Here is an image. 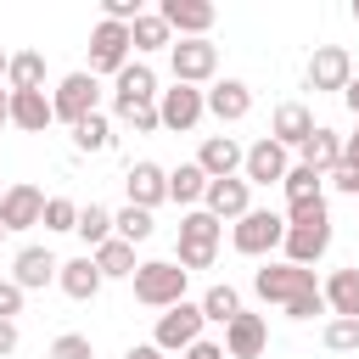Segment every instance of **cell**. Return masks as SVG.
Segmentation results:
<instances>
[{"label":"cell","mask_w":359,"mask_h":359,"mask_svg":"<svg viewBox=\"0 0 359 359\" xmlns=\"http://www.w3.org/2000/svg\"><path fill=\"white\" fill-rule=\"evenodd\" d=\"M45 230H73L79 224V208L67 202V196H45V219H39Z\"/></svg>","instance_id":"cell-38"},{"label":"cell","mask_w":359,"mask_h":359,"mask_svg":"<svg viewBox=\"0 0 359 359\" xmlns=\"http://www.w3.org/2000/svg\"><path fill=\"white\" fill-rule=\"evenodd\" d=\"M180 359H224V348H219V342H208V337H202V342H191V348H185V353H180Z\"/></svg>","instance_id":"cell-44"},{"label":"cell","mask_w":359,"mask_h":359,"mask_svg":"<svg viewBox=\"0 0 359 359\" xmlns=\"http://www.w3.org/2000/svg\"><path fill=\"white\" fill-rule=\"evenodd\" d=\"M101 17H107V22H123V28H129V22L140 17V0H101Z\"/></svg>","instance_id":"cell-41"},{"label":"cell","mask_w":359,"mask_h":359,"mask_svg":"<svg viewBox=\"0 0 359 359\" xmlns=\"http://www.w3.org/2000/svg\"><path fill=\"white\" fill-rule=\"evenodd\" d=\"M95 101H101V84H95L90 67H79V73H67V79L50 90V118H62V123L73 129V123H84V118L95 112Z\"/></svg>","instance_id":"cell-5"},{"label":"cell","mask_w":359,"mask_h":359,"mask_svg":"<svg viewBox=\"0 0 359 359\" xmlns=\"http://www.w3.org/2000/svg\"><path fill=\"white\" fill-rule=\"evenodd\" d=\"M264 348H269V325H264V314H247V309H241V314L224 325V353H230V359H258Z\"/></svg>","instance_id":"cell-18"},{"label":"cell","mask_w":359,"mask_h":359,"mask_svg":"<svg viewBox=\"0 0 359 359\" xmlns=\"http://www.w3.org/2000/svg\"><path fill=\"white\" fill-rule=\"evenodd\" d=\"M123 67H129V28L101 17V22L90 28V73H112V79H118Z\"/></svg>","instance_id":"cell-8"},{"label":"cell","mask_w":359,"mask_h":359,"mask_svg":"<svg viewBox=\"0 0 359 359\" xmlns=\"http://www.w3.org/2000/svg\"><path fill=\"white\" fill-rule=\"evenodd\" d=\"M286 168H292V157H286V146H275L269 135H264L258 146H247V157H241V180H247V185H280Z\"/></svg>","instance_id":"cell-13"},{"label":"cell","mask_w":359,"mask_h":359,"mask_svg":"<svg viewBox=\"0 0 359 359\" xmlns=\"http://www.w3.org/2000/svg\"><path fill=\"white\" fill-rule=\"evenodd\" d=\"M196 309H202V320H213V325H230V320L241 314V292L219 280V286H208V292H202V303H196Z\"/></svg>","instance_id":"cell-30"},{"label":"cell","mask_w":359,"mask_h":359,"mask_svg":"<svg viewBox=\"0 0 359 359\" xmlns=\"http://www.w3.org/2000/svg\"><path fill=\"white\" fill-rule=\"evenodd\" d=\"M118 123H129L135 135H151V129H163V118H157V101H151V107H118Z\"/></svg>","instance_id":"cell-39"},{"label":"cell","mask_w":359,"mask_h":359,"mask_svg":"<svg viewBox=\"0 0 359 359\" xmlns=\"http://www.w3.org/2000/svg\"><path fill=\"white\" fill-rule=\"evenodd\" d=\"M252 292L264 297V303H280V309H292V303H303V297H320V280H314V269H297V264H264V269H252Z\"/></svg>","instance_id":"cell-1"},{"label":"cell","mask_w":359,"mask_h":359,"mask_svg":"<svg viewBox=\"0 0 359 359\" xmlns=\"http://www.w3.org/2000/svg\"><path fill=\"white\" fill-rule=\"evenodd\" d=\"M353 22H359V0H353Z\"/></svg>","instance_id":"cell-51"},{"label":"cell","mask_w":359,"mask_h":359,"mask_svg":"<svg viewBox=\"0 0 359 359\" xmlns=\"http://www.w3.org/2000/svg\"><path fill=\"white\" fill-rule=\"evenodd\" d=\"M56 286H62L73 303H90V297L101 292V269L90 264V252H84V258H67V264L56 269Z\"/></svg>","instance_id":"cell-26"},{"label":"cell","mask_w":359,"mask_h":359,"mask_svg":"<svg viewBox=\"0 0 359 359\" xmlns=\"http://www.w3.org/2000/svg\"><path fill=\"white\" fill-rule=\"evenodd\" d=\"M241 157H247V151H241L230 135H208V140H202V151H196V168H202L208 180H236Z\"/></svg>","instance_id":"cell-23"},{"label":"cell","mask_w":359,"mask_h":359,"mask_svg":"<svg viewBox=\"0 0 359 359\" xmlns=\"http://www.w3.org/2000/svg\"><path fill=\"white\" fill-rule=\"evenodd\" d=\"M219 219L213 213H202V208H191L185 219H180V269L191 275V269H213V258H219Z\"/></svg>","instance_id":"cell-3"},{"label":"cell","mask_w":359,"mask_h":359,"mask_svg":"<svg viewBox=\"0 0 359 359\" xmlns=\"http://www.w3.org/2000/svg\"><path fill=\"white\" fill-rule=\"evenodd\" d=\"M6 90L17 95V90H45V56L39 50H17L11 62H6Z\"/></svg>","instance_id":"cell-27"},{"label":"cell","mask_w":359,"mask_h":359,"mask_svg":"<svg viewBox=\"0 0 359 359\" xmlns=\"http://www.w3.org/2000/svg\"><path fill=\"white\" fill-rule=\"evenodd\" d=\"M11 314H22V286L0 280V320H11Z\"/></svg>","instance_id":"cell-42"},{"label":"cell","mask_w":359,"mask_h":359,"mask_svg":"<svg viewBox=\"0 0 359 359\" xmlns=\"http://www.w3.org/2000/svg\"><path fill=\"white\" fill-rule=\"evenodd\" d=\"M247 208H252V185H247V180H208L202 213H213V219L224 224V219H241Z\"/></svg>","instance_id":"cell-17"},{"label":"cell","mask_w":359,"mask_h":359,"mask_svg":"<svg viewBox=\"0 0 359 359\" xmlns=\"http://www.w3.org/2000/svg\"><path fill=\"white\" fill-rule=\"evenodd\" d=\"M163 45H174V39H168V22H163L157 11H140V17L129 22V50H163Z\"/></svg>","instance_id":"cell-31"},{"label":"cell","mask_w":359,"mask_h":359,"mask_svg":"<svg viewBox=\"0 0 359 359\" xmlns=\"http://www.w3.org/2000/svg\"><path fill=\"white\" fill-rule=\"evenodd\" d=\"M0 236H6V230H0Z\"/></svg>","instance_id":"cell-53"},{"label":"cell","mask_w":359,"mask_h":359,"mask_svg":"<svg viewBox=\"0 0 359 359\" xmlns=\"http://www.w3.org/2000/svg\"><path fill=\"white\" fill-rule=\"evenodd\" d=\"M202 309L196 303H174V309H163L157 314V331H151V348L157 353H185L191 342H202Z\"/></svg>","instance_id":"cell-6"},{"label":"cell","mask_w":359,"mask_h":359,"mask_svg":"<svg viewBox=\"0 0 359 359\" xmlns=\"http://www.w3.org/2000/svg\"><path fill=\"white\" fill-rule=\"evenodd\" d=\"M90 264L101 269V280H118V275H135V269H140V264H135V247H129V241H118V236H112V241H101V247L90 252Z\"/></svg>","instance_id":"cell-28"},{"label":"cell","mask_w":359,"mask_h":359,"mask_svg":"<svg viewBox=\"0 0 359 359\" xmlns=\"http://www.w3.org/2000/svg\"><path fill=\"white\" fill-rule=\"evenodd\" d=\"M6 95H11V90H6ZM11 123L28 129V135H45V129L56 123V118H50V95H45V90H17V95H11Z\"/></svg>","instance_id":"cell-24"},{"label":"cell","mask_w":359,"mask_h":359,"mask_svg":"<svg viewBox=\"0 0 359 359\" xmlns=\"http://www.w3.org/2000/svg\"><path fill=\"white\" fill-rule=\"evenodd\" d=\"M79 236H84V247L95 252L101 241H112V208H101V202H90V208H79V224H73Z\"/></svg>","instance_id":"cell-34"},{"label":"cell","mask_w":359,"mask_h":359,"mask_svg":"<svg viewBox=\"0 0 359 359\" xmlns=\"http://www.w3.org/2000/svg\"><path fill=\"white\" fill-rule=\"evenodd\" d=\"M202 107H208L219 123H241V118L252 112V84H241V79H219V84L202 90Z\"/></svg>","instance_id":"cell-15"},{"label":"cell","mask_w":359,"mask_h":359,"mask_svg":"<svg viewBox=\"0 0 359 359\" xmlns=\"http://www.w3.org/2000/svg\"><path fill=\"white\" fill-rule=\"evenodd\" d=\"M56 269H62V258H56L50 247H22L17 264H11V280H17L22 292H39V286L56 280Z\"/></svg>","instance_id":"cell-21"},{"label":"cell","mask_w":359,"mask_h":359,"mask_svg":"<svg viewBox=\"0 0 359 359\" xmlns=\"http://www.w3.org/2000/svg\"><path fill=\"white\" fill-rule=\"evenodd\" d=\"M39 219H45V191L28 185V180L6 185V196H0V230H6V236H11V230H34Z\"/></svg>","instance_id":"cell-9"},{"label":"cell","mask_w":359,"mask_h":359,"mask_svg":"<svg viewBox=\"0 0 359 359\" xmlns=\"http://www.w3.org/2000/svg\"><path fill=\"white\" fill-rule=\"evenodd\" d=\"M0 196H6V185H0Z\"/></svg>","instance_id":"cell-52"},{"label":"cell","mask_w":359,"mask_h":359,"mask_svg":"<svg viewBox=\"0 0 359 359\" xmlns=\"http://www.w3.org/2000/svg\"><path fill=\"white\" fill-rule=\"evenodd\" d=\"M157 101V73L146 67V62H129L123 73H118V90H112V112L118 107H151Z\"/></svg>","instance_id":"cell-22"},{"label":"cell","mask_w":359,"mask_h":359,"mask_svg":"<svg viewBox=\"0 0 359 359\" xmlns=\"http://www.w3.org/2000/svg\"><path fill=\"white\" fill-rule=\"evenodd\" d=\"M342 163H348V168H359V129L342 140Z\"/></svg>","instance_id":"cell-46"},{"label":"cell","mask_w":359,"mask_h":359,"mask_svg":"<svg viewBox=\"0 0 359 359\" xmlns=\"http://www.w3.org/2000/svg\"><path fill=\"white\" fill-rule=\"evenodd\" d=\"M230 241H236L241 258H264V252H275V247L286 241V219H280L275 208H247V213L236 219Z\"/></svg>","instance_id":"cell-4"},{"label":"cell","mask_w":359,"mask_h":359,"mask_svg":"<svg viewBox=\"0 0 359 359\" xmlns=\"http://www.w3.org/2000/svg\"><path fill=\"white\" fill-rule=\"evenodd\" d=\"M6 62H11V56H6V50H0V79H6Z\"/></svg>","instance_id":"cell-50"},{"label":"cell","mask_w":359,"mask_h":359,"mask_svg":"<svg viewBox=\"0 0 359 359\" xmlns=\"http://www.w3.org/2000/svg\"><path fill=\"white\" fill-rule=\"evenodd\" d=\"M202 191H208V174H202L196 163H180V168H168V202L191 208V202H202Z\"/></svg>","instance_id":"cell-29"},{"label":"cell","mask_w":359,"mask_h":359,"mask_svg":"<svg viewBox=\"0 0 359 359\" xmlns=\"http://www.w3.org/2000/svg\"><path fill=\"white\" fill-rule=\"evenodd\" d=\"M151 230H157V219H151L146 208H118V213H112V236H118V241H129V247L151 241Z\"/></svg>","instance_id":"cell-32"},{"label":"cell","mask_w":359,"mask_h":359,"mask_svg":"<svg viewBox=\"0 0 359 359\" xmlns=\"http://www.w3.org/2000/svg\"><path fill=\"white\" fill-rule=\"evenodd\" d=\"M309 90L320 95V90H348V79H353V56L342 50V45H320L314 56H309Z\"/></svg>","instance_id":"cell-11"},{"label":"cell","mask_w":359,"mask_h":359,"mask_svg":"<svg viewBox=\"0 0 359 359\" xmlns=\"http://www.w3.org/2000/svg\"><path fill=\"white\" fill-rule=\"evenodd\" d=\"M202 90L196 84H174V90H157V118L163 129H196L202 123Z\"/></svg>","instance_id":"cell-12"},{"label":"cell","mask_w":359,"mask_h":359,"mask_svg":"<svg viewBox=\"0 0 359 359\" xmlns=\"http://www.w3.org/2000/svg\"><path fill=\"white\" fill-rule=\"evenodd\" d=\"M342 101H348V112H353V118H359V73H353V79H348V90H342Z\"/></svg>","instance_id":"cell-47"},{"label":"cell","mask_w":359,"mask_h":359,"mask_svg":"<svg viewBox=\"0 0 359 359\" xmlns=\"http://www.w3.org/2000/svg\"><path fill=\"white\" fill-rule=\"evenodd\" d=\"M320 342H325L331 353H359V320H325Z\"/></svg>","instance_id":"cell-36"},{"label":"cell","mask_w":359,"mask_h":359,"mask_svg":"<svg viewBox=\"0 0 359 359\" xmlns=\"http://www.w3.org/2000/svg\"><path fill=\"white\" fill-rule=\"evenodd\" d=\"M297 151H303V157H297L303 168H314V174H331V168L342 163V135H337V129H320V123H314V135H309V140H303Z\"/></svg>","instance_id":"cell-25"},{"label":"cell","mask_w":359,"mask_h":359,"mask_svg":"<svg viewBox=\"0 0 359 359\" xmlns=\"http://www.w3.org/2000/svg\"><path fill=\"white\" fill-rule=\"evenodd\" d=\"M280 185H286V202H320V196H325V174H314V168H303V163H292Z\"/></svg>","instance_id":"cell-33"},{"label":"cell","mask_w":359,"mask_h":359,"mask_svg":"<svg viewBox=\"0 0 359 359\" xmlns=\"http://www.w3.org/2000/svg\"><path fill=\"white\" fill-rule=\"evenodd\" d=\"M123 359H163V353H157V348H151V342H135V348H129V353H123Z\"/></svg>","instance_id":"cell-48"},{"label":"cell","mask_w":359,"mask_h":359,"mask_svg":"<svg viewBox=\"0 0 359 359\" xmlns=\"http://www.w3.org/2000/svg\"><path fill=\"white\" fill-rule=\"evenodd\" d=\"M309 135H314V112H309L303 101H280V107H275V118H269V140L292 151V146H303Z\"/></svg>","instance_id":"cell-20"},{"label":"cell","mask_w":359,"mask_h":359,"mask_svg":"<svg viewBox=\"0 0 359 359\" xmlns=\"http://www.w3.org/2000/svg\"><path fill=\"white\" fill-rule=\"evenodd\" d=\"M73 146L79 151H112V118L90 112L84 123H73Z\"/></svg>","instance_id":"cell-35"},{"label":"cell","mask_w":359,"mask_h":359,"mask_svg":"<svg viewBox=\"0 0 359 359\" xmlns=\"http://www.w3.org/2000/svg\"><path fill=\"white\" fill-rule=\"evenodd\" d=\"M286 264H297V269H314L325 252H331V219L325 224H286Z\"/></svg>","instance_id":"cell-14"},{"label":"cell","mask_w":359,"mask_h":359,"mask_svg":"<svg viewBox=\"0 0 359 359\" xmlns=\"http://www.w3.org/2000/svg\"><path fill=\"white\" fill-rule=\"evenodd\" d=\"M45 359H95V348H90V337H79V331H62V337L45 348Z\"/></svg>","instance_id":"cell-37"},{"label":"cell","mask_w":359,"mask_h":359,"mask_svg":"<svg viewBox=\"0 0 359 359\" xmlns=\"http://www.w3.org/2000/svg\"><path fill=\"white\" fill-rule=\"evenodd\" d=\"M168 67H174V84H208L219 73V45L213 39H180V45H168Z\"/></svg>","instance_id":"cell-7"},{"label":"cell","mask_w":359,"mask_h":359,"mask_svg":"<svg viewBox=\"0 0 359 359\" xmlns=\"http://www.w3.org/2000/svg\"><path fill=\"white\" fill-rule=\"evenodd\" d=\"M135 303H146V309H174V303H185V269L174 264V258H151V264H140L135 275Z\"/></svg>","instance_id":"cell-2"},{"label":"cell","mask_w":359,"mask_h":359,"mask_svg":"<svg viewBox=\"0 0 359 359\" xmlns=\"http://www.w3.org/2000/svg\"><path fill=\"white\" fill-rule=\"evenodd\" d=\"M6 123H11V95L0 90V129H6Z\"/></svg>","instance_id":"cell-49"},{"label":"cell","mask_w":359,"mask_h":359,"mask_svg":"<svg viewBox=\"0 0 359 359\" xmlns=\"http://www.w3.org/2000/svg\"><path fill=\"white\" fill-rule=\"evenodd\" d=\"M325 219H331L325 196L320 202H286V224H325Z\"/></svg>","instance_id":"cell-40"},{"label":"cell","mask_w":359,"mask_h":359,"mask_svg":"<svg viewBox=\"0 0 359 359\" xmlns=\"http://www.w3.org/2000/svg\"><path fill=\"white\" fill-rule=\"evenodd\" d=\"M123 185H129V208H157V202H168V168H157V163H129V174H123Z\"/></svg>","instance_id":"cell-16"},{"label":"cell","mask_w":359,"mask_h":359,"mask_svg":"<svg viewBox=\"0 0 359 359\" xmlns=\"http://www.w3.org/2000/svg\"><path fill=\"white\" fill-rule=\"evenodd\" d=\"M157 17H163L168 34H180V39H208V28H213L219 11H213L208 0H163Z\"/></svg>","instance_id":"cell-10"},{"label":"cell","mask_w":359,"mask_h":359,"mask_svg":"<svg viewBox=\"0 0 359 359\" xmlns=\"http://www.w3.org/2000/svg\"><path fill=\"white\" fill-rule=\"evenodd\" d=\"M325 180H331L337 191H348V196H359V168H348V163H337V168H331Z\"/></svg>","instance_id":"cell-43"},{"label":"cell","mask_w":359,"mask_h":359,"mask_svg":"<svg viewBox=\"0 0 359 359\" xmlns=\"http://www.w3.org/2000/svg\"><path fill=\"white\" fill-rule=\"evenodd\" d=\"M320 297H325V314L331 320H359V264L331 269L325 286H320Z\"/></svg>","instance_id":"cell-19"},{"label":"cell","mask_w":359,"mask_h":359,"mask_svg":"<svg viewBox=\"0 0 359 359\" xmlns=\"http://www.w3.org/2000/svg\"><path fill=\"white\" fill-rule=\"evenodd\" d=\"M17 353V320H0V359Z\"/></svg>","instance_id":"cell-45"}]
</instances>
